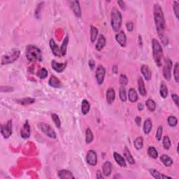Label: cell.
<instances>
[{
    "instance_id": "1",
    "label": "cell",
    "mask_w": 179,
    "mask_h": 179,
    "mask_svg": "<svg viewBox=\"0 0 179 179\" xmlns=\"http://www.w3.org/2000/svg\"><path fill=\"white\" fill-rule=\"evenodd\" d=\"M154 21L156 27L157 32H158V36L162 41L163 44L166 46L169 43V39L165 35V28H166V22L165 16L162 9L161 6L158 4L154 5Z\"/></svg>"
},
{
    "instance_id": "2",
    "label": "cell",
    "mask_w": 179,
    "mask_h": 179,
    "mask_svg": "<svg viewBox=\"0 0 179 179\" xmlns=\"http://www.w3.org/2000/svg\"><path fill=\"white\" fill-rule=\"evenodd\" d=\"M25 55L27 60L30 63L41 62L43 59L41 49L34 45H28L26 47Z\"/></svg>"
},
{
    "instance_id": "3",
    "label": "cell",
    "mask_w": 179,
    "mask_h": 179,
    "mask_svg": "<svg viewBox=\"0 0 179 179\" xmlns=\"http://www.w3.org/2000/svg\"><path fill=\"white\" fill-rule=\"evenodd\" d=\"M153 55L155 63L158 67H161L162 64L163 50L161 44L156 39H153L152 40Z\"/></svg>"
},
{
    "instance_id": "4",
    "label": "cell",
    "mask_w": 179,
    "mask_h": 179,
    "mask_svg": "<svg viewBox=\"0 0 179 179\" xmlns=\"http://www.w3.org/2000/svg\"><path fill=\"white\" fill-rule=\"evenodd\" d=\"M123 21V17L119 10L117 8H113L111 13V25L114 31L120 30Z\"/></svg>"
},
{
    "instance_id": "5",
    "label": "cell",
    "mask_w": 179,
    "mask_h": 179,
    "mask_svg": "<svg viewBox=\"0 0 179 179\" xmlns=\"http://www.w3.org/2000/svg\"><path fill=\"white\" fill-rule=\"evenodd\" d=\"M21 55V51L18 49H13L9 53L4 55L2 58V64H8L16 62Z\"/></svg>"
},
{
    "instance_id": "6",
    "label": "cell",
    "mask_w": 179,
    "mask_h": 179,
    "mask_svg": "<svg viewBox=\"0 0 179 179\" xmlns=\"http://www.w3.org/2000/svg\"><path fill=\"white\" fill-rule=\"evenodd\" d=\"M37 127H38V128L44 134H46L48 137L53 139H55L57 138L55 131L52 128L51 125H49L45 123H39L37 124Z\"/></svg>"
},
{
    "instance_id": "7",
    "label": "cell",
    "mask_w": 179,
    "mask_h": 179,
    "mask_svg": "<svg viewBox=\"0 0 179 179\" xmlns=\"http://www.w3.org/2000/svg\"><path fill=\"white\" fill-rule=\"evenodd\" d=\"M173 67V63L171 59L169 58L165 59V64L162 69V74L165 78L167 81L171 80V69Z\"/></svg>"
},
{
    "instance_id": "8",
    "label": "cell",
    "mask_w": 179,
    "mask_h": 179,
    "mask_svg": "<svg viewBox=\"0 0 179 179\" xmlns=\"http://www.w3.org/2000/svg\"><path fill=\"white\" fill-rule=\"evenodd\" d=\"M13 124L12 120H9L6 124L1 126V134L5 139H8L13 132Z\"/></svg>"
},
{
    "instance_id": "9",
    "label": "cell",
    "mask_w": 179,
    "mask_h": 179,
    "mask_svg": "<svg viewBox=\"0 0 179 179\" xmlns=\"http://www.w3.org/2000/svg\"><path fill=\"white\" fill-rule=\"evenodd\" d=\"M106 76V69L102 65H99L95 71V78L99 85H102Z\"/></svg>"
},
{
    "instance_id": "10",
    "label": "cell",
    "mask_w": 179,
    "mask_h": 179,
    "mask_svg": "<svg viewBox=\"0 0 179 179\" xmlns=\"http://www.w3.org/2000/svg\"><path fill=\"white\" fill-rule=\"evenodd\" d=\"M86 162L90 166H95L97 164V155L94 150H89L86 155Z\"/></svg>"
},
{
    "instance_id": "11",
    "label": "cell",
    "mask_w": 179,
    "mask_h": 179,
    "mask_svg": "<svg viewBox=\"0 0 179 179\" xmlns=\"http://www.w3.org/2000/svg\"><path fill=\"white\" fill-rule=\"evenodd\" d=\"M69 4H70V8L71 11L74 12V13L77 18H81L82 12L80 6V2L76 0H73V1L69 2Z\"/></svg>"
},
{
    "instance_id": "12",
    "label": "cell",
    "mask_w": 179,
    "mask_h": 179,
    "mask_svg": "<svg viewBox=\"0 0 179 179\" xmlns=\"http://www.w3.org/2000/svg\"><path fill=\"white\" fill-rule=\"evenodd\" d=\"M31 134V130H30V125H29V122L26 121L24 123L23 126L22 127L21 130V136L22 139H29Z\"/></svg>"
},
{
    "instance_id": "13",
    "label": "cell",
    "mask_w": 179,
    "mask_h": 179,
    "mask_svg": "<svg viewBox=\"0 0 179 179\" xmlns=\"http://www.w3.org/2000/svg\"><path fill=\"white\" fill-rule=\"evenodd\" d=\"M49 45H50V48H51V51H52V53H53L54 55L59 57V58L63 57V55H62L60 48H59V46L56 44L55 42L54 39H51V40H50Z\"/></svg>"
},
{
    "instance_id": "14",
    "label": "cell",
    "mask_w": 179,
    "mask_h": 179,
    "mask_svg": "<svg viewBox=\"0 0 179 179\" xmlns=\"http://www.w3.org/2000/svg\"><path fill=\"white\" fill-rule=\"evenodd\" d=\"M141 71L143 76L146 81H150L152 78V72L148 65L143 64L141 67Z\"/></svg>"
},
{
    "instance_id": "15",
    "label": "cell",
    "mask_w": 179,
    "mask_h": 179,
    "mask_svg": "<svg viewBox=\"0 0 179 179\" xmlns=\"http://www.w3.org/2000/svg\"><path fill=\"white\" fill-rule=\"evenodd\" d=\"M51 67L54 71L58 73H62L67 67V63H59L56 61L53 60L51 62Z\"/></svg>"
},
{
    "instance_id": "16",
    "label": "cell",
    "mask_w": 179,
    "mask_h": 179,
    "mask_svg": "<svg viewBox=\"0 0 179 179\" xmlns=\"http://www.w3.org/2000/svg\"><path fill=\"white\" fill-rule=\"evenodd\" d=\"M116 39L119 45H120L122 47L125 46L127 44V36L125 32L123 31H121L118 32V34L116 35Z\"/></svg>"
},
{
    "instance_id": "17",
    "label": "cell",
    "mask_w": 179,
    "mask_h": 179,
    "mask_svg": "<svg viewBox=\"0 0 179 179\" xmlns=\"http://www.w3.org/2000/svg\"><path fill=\"white\" fill-rule=\"evenodd\" d=\"M106 40L105 36H104L103 34H100V35L98 36L97 41V43H96L95 47H96L97 51H101V50L104 48V46H106Z\"/></svg>"
},
{
    "instance_id": "18",
    "label": "cell",
    "mask_w": 179,
    "mask_h": 179,
    "mask_svg": "<svg viewBox=\"0 0 179 179\" xmlns=\"http://www.w3.org/2000/svg\"><path fill=\"white\" fill-rule=\"evenodd\" d=\"M106 101L109 104H111L113 102L114 100L116 99V92L114 90L113 88H109L107 91H106Z\"/></svg>"
},
{
    "instance_id": "19",
    "label": "cell",
    "mask_w": 179,
    "mask_h": 179,
    "mask_svg": "<svg viewBox=\"0 0 179 179\" xmlns=\"http://www.w3.org/2000/svg\"><path fill=\"white\" fill-rule=\"evenodd\" d=\"M112 164L111 162L106 161L102 165V172L104 176H109L111 175L112 171Z\"/></svg>"
},
{
    "instance_id": "20",
    "label": "cell",
    "mask_w": 179,
    "mask_h": 179,
    "mask_svg": "<svg viewBox=\"0 0 179 179\" xmlns=\"http://www.w3.org/2000/svg\"><path fill=\"white\" fill-rule=\"evenodd\" d=\"M58 177L62 179H73L74 177L73 173L70 171L63 169L58 171Z\"/></svg>"
},
{
    "instance_id": "21",
    "label": "cell",
    "mask_w": 179,
    "mask_h": 179,
    "mask_svg": "<svg viewBox=\"0 0 179 179\" xmlns=\"http://www.w3.org/2000/svg\"><path fill=\"white\" fill-rule=\"evenodd\" d=\"M113 158H114V160H115V161L116 162V163L118 164L119 166H122V167H125V166H127L125 159L119 153H114Z\"/></svg>"
},
{
    "instance_id": "22",
    "label": "cell",
    "mask_w": 179,
    "mask_h": 179,
    "mask_svg": "<svg viewBox=\"0 0 179 179\" xmlns=\"http://www.w3.org/2000/svg\"><path fill=\"white\" fill-rule=\"evenodd\" d=\"M138 90L139 92V94H141V96L145 97L147 94V91H146L145 83H144L143 79L140 77L138 79Z\"/></svg>"
},
{
    "instance_id": "23",
    "label": "cell",
    "mask_w": 179,
    "mask_h": 179,
    "mask_svg": "<svg viewBox=\"0 0 179 179\" xmlns=\"http://www.w3.org/2000/svg\"><path fill=\"white\" fill-rule=\"evenodd\" d=\"M49 86L53 87L55 88H61L62 86V83L61 81L59 80L58 78H57L56 76H51V78H50L48 81Z\"/></svg>"
},
{
    "instance_id": "24",
    "label": "cell",
    "mask_w": 179,
    "mask_h": 179,
    "mask_svg": "<svg viewBox=\"0 0 179 179\" xmlns=\"http://www.w3.org/2000/svg\"><path fill=\"white\" fill-rule=\"evenodd\" d=\"M152 128H153L152 120H151L150 118L146 119V120L144 121V123H143V132L145 133V134H149L151 131V130H152Z\"/></svg>"
},
{
    "instance_id": "25",
    "label": "cell",
    "mask_w": 179,
    "mask_h": 179,
    "mask_svg": "<svg viewBox=\"0 0 179 179\" xmlns=\"http://www.w3.org/2000/svg\"><path fill=\"white\" fill-rule=\"evenodd\" d=\"M160 160L166 167H169L173 163L172 159L169 155H166V154H163V155L160 156Z\"/></svg>"
},
{
    "instance_id": "26",
    "label": "cell",
    "mask_w": 179,
    "mask_h": 179,
    "mask_svg": "<svg viewBox=\"0 0 179 179\" xmlns=\"http://www.w3.org/2000/svg\"><path fill=\"white\" fill-rule=\"evenodd\" d=\"M138 93L134 88H130L128 92V99L131 103L136 102L138 100Z\"/></svg>"
},
{
    "instance_id": "27",
    "label": "cell",
    "mask_w": 179,
    "mask_h": 179,
    "mask_svg": "<svg viewBox=\"0 0 179 179\" xmlns=\"http://www.w3.org/2000/svg\"><path fill=\"white\" fill-rule=\"evenodd\" d=\"M150 174L153 176V178H157V179H163V178H172L170 176H166L165 174H162V173H161L160 171H158V170L156 169H150Z\"/></svg>"
},
{
    "instance_id": "28",
    "label": "cell",
    "mask_w": 179,
    "mask_h": 179,
    "mask_svg": "<svg viewBox=\"0 0 179 179\" xmlns=\"http://www.w3.org/2000/svg\"><path fill=\"white\" fill-rule=\"evenodd\" d=\"M123 153H124V156H125L126 160L128 162L129 164H130V165H134V164H135V160H134V158H133V156L130 153V150H129L127 147H125V149H124Z\"/></svg>"
},
{
    "instance_id": "29",
    "label": "cell",
    "mask_w": 179,
    "mask_h": 179,
    "mask_svg": "<svg viewBox=\"0 0 179 179\" xmlns=\"http://www.w3.org/2000/svg\"><path fill=\"white\" fill-rule=\"evenodd\" d=\"M90 109V104L87 99H83L81 103V112L83 115H87Z\"/></svg>"
},
{
    "instance_id": "30",
    "label": "cell",
    "mask_w": 179,
    "mask_h": 179,
    "mask_svg": "<svg viewBox=\"0 0 179 179\" xmlns=\"http://www.w3.org/2000/svg\"><path fill=\"white\" fill-rule=\"evenodd\" d=\"M160 94L162 97L165 99L167 97L168 94H169V90L168 88L166 86V84L165 83V82L162 81L161 83L160 88Z\"/></svg>"
},
{
    "instance_id": "31",
    "label": "cell",
    "mask_w": 179,
    "mask_h": 179,
    "mask_svg": "<svg viewBox=\"0 0 179 179\" xmlns=\"http://www.w3.org/2000/svg\"><path fill=\"white\" fill-rule=\"evenodd\" d=\"M16 102L22 106H27L29 105V104H32L35 102V99L31 97H25L23 99H18V100H16Z\"/></svg>"
},
{
    "instance_id": "32",
    "label": "cell",
    "mask_w": 179,
    "mask_h": 179,
    "mask_svg": "<svg viewBox=\"0 0 179 179\" xmlns=\"http://www.w3.org/2000/svg\"><path fill=\"white\" fill-rule=\"evenodd\" d=\"M134 146L136 150H141L143 146V139L142 136H138L134 141Z\"/></svg>"
},
{
    "instance_id": "33",
    "label": "cell",
    "mask_w": 179,
    "mask_h": 179,
    "mask_svg": "<svg viewBox=\"0 0 179 179\" xmlns=\"http://www.w3.org/2000/svg\"><path fill=\"white\" fill-rule=\"evenodd\" d=\"M99 34V31L96 27L93 25H91L90 27V39L91 41L94 43L97 39V36Z\"/></svg>"
},
{
    "instance_id": "34",
    "label": "cell",
    "mask_w": 179,
    "mask_h": 179,
    "mask_svg": "<svg viewBox=\"0 0 179 179\" xmlns=\"http://www.w3.org/2000/svg\"><path fill=\"white\" fill-rule=\"evenodd\" d=\"M94 135L92 130L90 128H87L86 131V142L87 144H90L93 141Z\"/></svg>"
},
{
    "instance_id": "35",
    "label": "cell",
    "mask_w": 179,
    "mask_h": 179,
    "mask_svg": "<svg viewBox=\"0 0 179 179\" xmlns=\"http://www.w3.org/2000/svg\"><path fill=\"white\" fill-rule=\"evenodd\" d=\"M146 106L149 111L154 112L156 109V104L152 99H148L146 101Z\"/></svg>"
},
{
    "instance_id": "36",
    "label": "cell",
    "mask_w": 179,
    "mask_h": 179,
    "mask_svg": "<svg viewBox=\"0 0 179 179\" xmlns=\"http://www.w3.org/2000/svg\"><path fill=\"white\" fill-rule=\"evenodd\" d=\"M69 44V36H67L63 41L62 46L60 47V51L63 56H65L67 54V45Z\"/></svg>"
},
{
    "instance_id": "37",
    "label": "cell",
    "mask_w": 179,
    "mask_h": 179,
    "mask_svg": "<svg viewBox=\"0 0 179 179\" xmlns=\"http://www.w3.org/2000/svg\"><path fill=\"white\" fill-rule=\"evenodd\" d=\"M147 153L148 156L150 157V158H152L153 159L158 158V151H157L156 148L155 147H153V146H150V147L148 148Z\"/></svg>"
},
{
    "instance_id": "38",
    "label": "cell",
    "mask_w": 179,
    "mask_h": 179,
    "mask_svg": "<svg viewBox=\"0 0 179 179\" xmlns=\"http://www.w3.org/2000/svg\"><path fill=\"white\" fill-rule=\"evenodd\" d=\"M48 71H47L46 69L41 68V69H39L38 71H37L36 76H38L39 78L44 79V78H46L47 76H48Z\"/></svg>"
},
{
    "instance_id": "39",
    "label": "cell",
    "mask_w": 179,
    "mask_h": 179,
    "mask_svg": "<svg viewBox=\"0 0 179 179\" xmlns=\"http://www.w3.org/2000/svg\"><path fill=\"white\" fill-rule=\"evenodd\" d=\"M119 96H120V99L122 101L125 102L126 101L127 99H128V96H127L125 88L123 86H122L119 90Z\"/></svg>"
},
{
    "instance_id": "40",
    "label": "cell",
    "mask_w": 179,
    "mask_h": 179,
    "mask_svg": "<svg viewBox=\"0 0 179 179\" xmlns=\"http://www.w3.org/2000/svg\"><path fill=\"white\" fill-rule=\"evenodd\" d=\"M162 144H163L164 148H165L166 150H169V149L170 148L171 143L170 139L168 136H164L162 139Z\"/></svg>"
},
{
    "instance_id": "41",
    "label": "cell",
    "mask_w": 179,
    "mask_h": 179,
    "mask_svg": "<svg viewBox=\"0 0 179 179\" xmlns=\"http://www.w3.org/2000/svg\"><path fill=\"white\" fill-rule=\"evenodd\" d=\"M51 117H52V119H53V121L54 122L55 125V126H56V128H60V127H61V121H60V119H59L58 114L52 113L51 114Z\"/></svg>"
},
{
    "instance_id": "42",
    "label": "cell",
    "mask_w": 179,
    "mask_h": 179,
    "mask_svg": "<svg viewBox=\"0 0 179 179\" xmlns=\"http://www.w3.org/2000/svg\"><path fill=\"white\" fill-rule=\"evenodd\" d=\"M173 77H174V80L176 83L179 82V64L178 63H176L173 68Z\"/></svg>"
},
{
    "instance_id": "43",
    "label": "cell",
    "mask_w": 179,
    "mask_h": 179,
    "mask_svg": "<svg viewBox=\"0 0 179 179\" xmlns=\"http://www.w3.org/2000/svg\"><path fill=\"white\" fill-rule=\"evenodd\" d=\"M167 123L168 125L170 127H175L178 124V120L175 116H169L167 118Z\"/></svg>"
},
{
    "instance_id": "44",
    "label": "cell",
    "mask_w": 179,
    "mask_h": 179,
    "mask_svg": "<svg viewBox=\"0 0 179 179\" xmlns=\"http://www.w3.org/2000/svg\"><path fill=\"white\" fill-rule=\"evenodd\" d=\"M162 133H163L162 126H159L155 134V138L158 141H160L162 139Z\"/></svg>"
},
{
    "instance_id": "45",
    "label": "cell",
    "mask_w": 179,
    "mask_h": 179,
    "mask_svg": "<svg viewBox=\"0 0 179 179\" xmlns=\"http://www.w3.org/2000/svg\"><path fill=\"white\" fill-rule=\"evenodd\" d=\"M173 9L174 11V14L176 17V18L178 19L179 18V2L177 1H174L173 4Z\"/></svg>"
},
{
    "instance_id": "46",
    "label": "cell",
    "mask_w": 179,
    "mask_h": 179,
    "mask_svg": "<svg viewBox=\"0 0 179 179\" xmlns=\"http://www.w3.org/2000/svg\"><path fill=\"white\" fill-rule=\"evenodd\" d=\"M128 83V78L125 74H121L120 76V83L121 86H125Z\"/></svg>"
},
{
    "instance_id": "47",
    "label": "cell",
    "mask_w": 179,
    "mask_h": 179,
    "mask_svg": "<svg viewBox=\"0 0 179 179\" xmlns=\"http://www.w3.org/2000/svg\"><path fill=\"white\" fill-rule=\"evenodd\" d=\"M126 27L128 32H132L134 30V23L132 22H128L126 23Z\"/></svg>"
},
{
    "instance_id": "48",
    "label": "cell",
    "mask_w": 179,
    "mask_h": 179,
    "mask_svg": "<svg viewBox=\"0 0 179 179\" xmlns=\"http://www.w3.org/2000/svg\"><path fill=\"white\" fill-rule=\"evenodd\" d=\"M171 99H173V102L175 103L176 106H178V95L177 94H171Z\"/></svg>"
},
{
    "instance_id": "49",
    "label": "cell",
    "mask_w": 179,
    "mask_h": 179,
    "mask_svg": "<svg viewBox=\"0 0 179 179\" xmlns=\"http://www.w3.org/2000/svg\"><path fill=\"white\" fill-rule=\"evenodd\" d=\"M88 64L92 70H93V69H94V67H95V62H94L93 59H90L88 62Z\"/></svg>"
},
{
    "instance_id": "50",
    "label": "cell",
    "mask_w": 179,
    "mask_h": 179,
    "mask_svg": "<svg viewBox=\"0 0 179 179\" xmlns=\"http://www.w3.org/2000/svg\"><path fill=\"white\" fill-rule=\"evenodd\" d=\"M96 178L97 179H104V176L102 173L101 172V171H97V176H96Z\"/></svg>"
},
{
    "instance_id": "51",
    "label": "cell",
    "mask_w": 179,
    "mask_h": 179,
    "mask_svg": "<svg viewBox=\"0 0 179 179\" xmlns=\"http://www.w3.org/2000/svg\"><path fill=\"white\" fill-rule=\"evenodd\" d=\"M118 4H119V6H120V7L122 9H123V10L125 9V2H124L123 1H118Z\"/></svg>"
},
{
    "instance_id": "52",
    "label": "cell",
    "mask_w": 179,
    "mask_h": 179,
    "mask_svg": "<svg viewBox=\"0 0 179 179\" xmlns=\"http://www.w3.org/2000/svg\"><path fill=\"white\" fill-rule=\"evenodd\" d=\"M135 123H136V125L138 126L141 125V118L140 116H137L135 118Z\"/></svg>"
},
{
    "instance_id": "53",
    "label": "cell",
    "mask_w": 179,
    "mask_h": 179,
    "mask_svg": "<svg viewBox=\"0 0 179 179\" xmlns=\"http://www.w3.org/2000/svg\"><path fill=\"white\" fill-rule=\"evenodd\" d=\"M137 108H138V110L139 111H143V109H144V106L143 105V104H141V103H139L138 104V105H137Z\"/></svg>"
},
{
    "instance_id": "54",
    "label": "cell",
    "mask_w": 179,
    "mask_h": 179,
    "mask_svg": "<svg viewBox=\"0 0 179 179\" xmlns=\"http://www.w3.org/2000/svg\"><path fill=\"white\" fill-rule=\"evenodd\" d=\"M112 71H113V72L114 74H117V73H118V67H117V66H114L113 67V69H112Z\"/></svg>"
}]
</instances>
